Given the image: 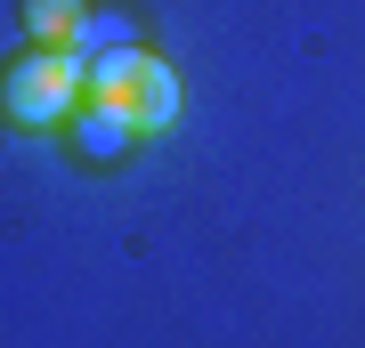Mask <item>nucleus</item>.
<instances>
[{"instance_id":"f257e3e1","label":"nucleus","mask_w":365,"mask_h":348,"mask_svg":"<svg viewBox=\"0 0 365 348\" xmlns=\"http://www.w3.org/2000/svg\"><path fill=\"white\" fill-rule=\"evenodd\" d=\"M73 105H81V49L33 41L25 57L0 65V122L9 130H66Z\"/></svg>"},{"instance_id":"f03ea898","label":"nucleus","mask_w":365,"mask_h":348,"mask_svg":"<svg viewBox=\"0 0 365 348\" xmlns=\"http://www.w3.org/2000/svg\"><path fill=\"white\" fill-rule=\"evenodd\" d=\"M114 105H130V122L146 130V138H163V130L179 122V73H170L155 49H138L130 73H122V90H114Z\"/></svg>"},{"instance_id":"7ed1b4c3","label":"nucleus","mask_w":365,"mask_h":348,"mask_svg":"<svg viewBox=\"0 0 365 348\" xmlns=\"http://www.w3.org/2000/svg\"><path fill=\"white\" fill-rule=\"evenodd\" d=\"M66 138H73L81 162H122V154L146 138V130L130 122V105H114V97H81L73 114H66Z\"/></svg>"},{"instance_id":"20e7f679","label":"nucleus","mask_w":365,"mask_h":348,"mask_svg":"<svg viewBox=\"0 0 365 348\" xmlns=\"http://www.w3.org/2000/svg\"><path fill=\"white\" fill-rule=\"evenodd\" d=\"M16 16H25L33 41H57V49H73L81 16H90V0H16Z\"/></svg>"}]
</instances>
